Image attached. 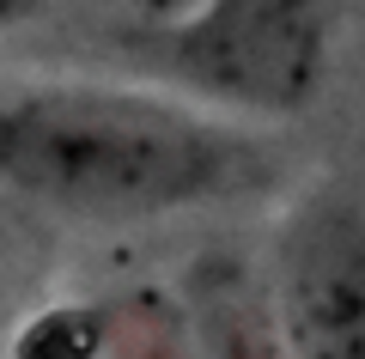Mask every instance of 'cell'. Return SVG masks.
I'll return each instance as SVG.
<instances>
[{
	"mask_svg": "<svg viewBox=\"0 0 365 359\" xmlns=\"http://www.w3.org/2000/svg\"><path fill=\"white\" fill-rule=\"evenodd\" d=\"M280 183L274 134L158 79L43 74L0 91V189L61 219L146 226Z\"/></svg>",
	"mask_w": 365,
	"mask_h": 359,
	"instance_id": "obj_1",
	"label": "cell"
},
{
	"mask_svg": "<svg viewBox=\"0 0 365 359\" xmlns=\"http://www.w3.org/2000/svg\"><path fill=\"white\" fill-rule=\"evenodd\" d=\"M134 67L237 122H292L329 79V0H207L189 25L134 49Z\"/></svg>",
	"mask_w": 365,
	"mask_h": 359,
	"instance_id": "obj_2",
	"label": "cell"
},
{
	"mask_svg": "<svg viewBox=\"0 0 365 359\" xmlns=\"http://www.w3.org/2000/svg\"><path fill=\"white\" fill-rule=\"evenodd\" d=\"M262 293L280 359H365V201L353 183L317 177L292 189Z\"/></svg>",
	"mask_w": 365,
	"mask_h": 359,
	"instance_id": "obj_3",
	"label": "cell"
},
{
	"mask_svg": "<svg viewBox=\"0 0 365 359\" xmlns=\"http://www.w3.org/2000/svg\"><path fill=\"white\" fill-rule=\"evenodd\" d=\"M6 359H182V310L153 286L116 298H61L19 329Z\"/></svg>",
	"mask_w": 365,
	"mask_h": 359,
	"instance_id": "obj_4",
	"label": "cell"
},
{
	"mask_svg": "<svg viewBox=\"0 0 365 359\" xmlns=\"http://www.w3.org/2000/svg\"><path fill=\"white\" fill-rule=\"evenodd\" d=\"M91 6H98V19L110 25V37L134 55V49H146V43L170 37L177 25H189L207 0H91Z\"/></svg>",
	"mask_w": 365,
	"mask_h": 359,
	"instance_id": "obj_5",
	"label": "cell"
},
{
	"mask_svg": "<svg viewBox=\"0 0 365 359\" xmlns=\"http://www.w3.org/2000/svg\"><path fill=\"white\" fill-rule=\"evenodd\" d=\"M43 13H49V0H0V31H19Z\"/></svg>",
	"mask_w": 365,
	"mask_h": 359,
	"instance_id": "obj_6",
	"label": "cell"
}]
</instances>
